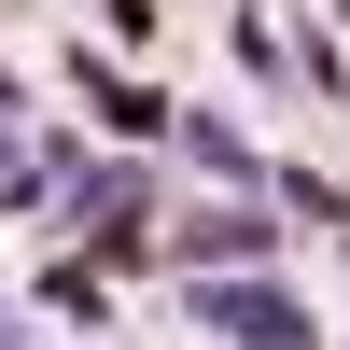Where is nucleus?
<instances>
[{
  "label": "nucleus",
  "mask_w": 350,
  "mask_h": 350,
  "mask_svg": "<svg viewBox=\"0 0 350 350\" xmlns=\"http://www.w3.org/2000/svg\"><path fill=\"white\" fill-rule=\"evenodd\" d=\"M0 350H14V308H0Z\"/></svg>",
  "instance_id": "39448f33"
},
{
  "label": "nucleus",
  "mask_w": 350,
  "mask_h": 350,
  "mask_svg": "<svg viewBox=\"0 0 350 350\" xmlns=\"http://www.w3.org/2000/svg\"><path fill=\"white\" fill-rule=\"evenodd\" d=\"M0 98H14V70H0Z\"/></svg>",
  "instance_id": "423d86ee"
},
{
  "label": "nucleus",
  "mask_w": 350,
  "mask_h": 350,
  "mask_svg": "<svg viewBox=\"0 0 350 350\" xmlns=\"http://www.w3.org/2000/svg\"><path fill=\"white\" fill-rule=\"evenodd\" d=\"M70 84L98 98V126H112V140H183V112H168L154 84H126V70H98V56H70Z\"/></svg>",
  "instance_id": "7ed1b4c3"
},
{
  "label": "nucleus",
  "mask_w": 350,
  "mask_h": 350,
  "mask_svg": "<svg viewBox=\"0 0 350 350\" xmlns=\"http://www.w3.org/2000/svg\"><path fill=\"white\" fill-rule=\"evenodd\" d=\"M196 308H211V336H239V350H323V323H308L295 295H280V280H196Z\"/></svg>",
  "instance_id": "f257e3e1"
},
{
  "label": "nucleus",
  "mask_w": 350,
  "mask_h": 350,
  "mask_svg": "<svg viewBox=\"0 0 350 350\" xmlns=\"http://www.w3.org/2000/svg\"><path fill=\"white\" fill-rule=\"evenodd\" d=\"M267 252H280V224H267V196H252V211L224 196V211H196L183 239H168V267H196V280H224V267H267Z\"/></svg>",
  "instance_id": "f03ea898"
},
{
  "label": "nucleus",
  "mask_w": 350,
  "mask_h": 350,
  "mask_svg": "<svg viewBox=\"0 0 350 350\" xmlns=\"http://www.w3.org/2000/svg\"><path fill=\"white\" fill-rule=\"evenodd\" d=\"M336 28H350V0H336Z\"/></svg>",
  "instance_id": "0eeeda50"
},
{
  "label": "nucleus",
  "mask_w": 350,
  "mask_h": 350,
  "mask_svg": "<svg viewBox=\"0 0 350 350\" xmlns=\"http://www.w3.org/2000/svg\"><path fill=\"white\" fill-rule=\"evenodd\" d=\"M183 154H196V168H211V183H224V196H239V183H252V196H267V154H252V140H239V126H224V112H183Z\"/></svg>",
  "instance_id": "20e7f679"
}]
</instances>
